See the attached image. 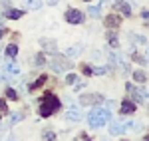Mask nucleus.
Instances as JSON below:
<instances>
[{
    "label": "nucleus",
    "instance_id": "9",
    "mask_svg": "<svg viewBox=\"0 0 149 141\" xmlns=\"http://www.w3.org/2000/svg\"><path fill=\"white\" fill-rule=\"evenodd\" d=\"M133 111H135V103H133V101H123V103H121V107H119V113H123V115H129V113H133Z\"/></svg>",
    "mask_w": 149,
    "mask_h": 141
},
{
    "label": "nucleus",
    "instance_id": "3",
    "mask_svg": "<svg viewBox=\"0 0 149 141\" xmlns=\"http://www.w3.org/2000/svg\"><path fill=\"white\" fill-rule=\"evenodd\" d=\"M50 66H52V70H54V72H64V70H70V68H72V64H70L68 60H64L62 56H56V58L52 60Z\"/></svg>",
    "mask_w": 149,
    "mask_h": 141
},
{
    "label": "nucleus",
    "instance_id": "20",
    "mask_svg": "<svg viewBox=\"0 0 149 141\" xmlns=\"http://www.w3.org/2000/svg\"><path fill=\"white\" fill-rule=\"evenodd\" d=\"M42 139L44 141H56V135H54V131H44V133H42Z\"/></svg>",
    "mask_w": 149,
    "mask_h": 141
},
{
    "label": "nucleus",
    "instance_id": "34",
    "mask_svg": "<svg viewBox=\"0 0 149 141\" xmlns=\"http://www.w3.org/2000/svg\"><path fill=\"white\" fill-rule=\"evenodd\" d=\"M76 141H80V139H76Z\"/></svg>",
    "mask_w": 149,
    "mask_h": 141
},
{
    "label": "nucleus",
    "instance_id": "21",
    "mask_svg": "<svg viewBox=\"0 0 149 141\" xmlns=\"http://www.w3.org/2000/svg\"><path fill=\"white\" fill-rule=\"evenodd\" d=\"M26 2H28V6H30V8H40V6H42V2H40V0H26Z\"/></svg>",
    "mask_w": 149,
    "mask_h": 141
},
{
    "label": "nucleus",
    "instance_id": "28",
    "mask_svg": "<svg viewBox=\"0 0 149 141\" xmlns=\"http://www.w3.org/2000/svg\"><path fill=\"white\" fill-rule=\"evenodd\" d=\"M6 109H8V107H6V101L0 99V111H6Z\"/></svg>",
    "mask_w": 149,
    "mask_h": 141
},
{
    "label": "nucleus",
    "instance_id": "19",
    "mask_svg": "<svg viewBox=\"0 0 149 141\" xmlns=\"http://www.w3.org/2000/svg\"><path fill=\"white\" fill-rule=\"evenodd\" d=\"M88 14H90L92 18H97V16L102 14V6H100V4H97V6H92V8L88 10Z\"/></svg>",
    "mask_w": 149,
    "mask_h": 141
},
{
    "label": "nucleus",
    "instance_id": "5",
    "mask_svg": "<svg viewBox=\"0 0 149 141\" xmlns=\"http://www.w3.org/2000/svg\"><path fill=\"white\" fill-rule=\"evenodd\" d=\"M66 20H68L70 24H81L84 22V14H81L80 10H76V8H70V10L66 12Z\"/></svg>",
    "mask_w": 149,
    "mask_h": 141
},
{
    "label": "nucleus",
    "instance_id": "29",
    "mask_svg": "<svg viewBox=\"0 0 149 141\" xmlns=\"http://www.w3.org/2000/svg\"><path fill=\"white\" fill-rule=\"evenodd\" d=\"M141 18H145V20H149V10H143V12H141Z\"/></svg>",
    "mask_w": 149,
    "mask_h": 141
},
{
    "label": "nucleus",
    "instance_id": "16",
    "mask_svg": "<svg viewBox=\"0 0 149 141\" xmlns=\"http://www.w3.org/2000/svg\"><path fill=\"white\" fill-rule=\"evenodd\" d=\"M46 76H42V78H38V80H36L34 83H30V90H38V88H42V85H44V83H46Z\"/></svg>",
    "mask_w": 149,
    "mask_h": 141
},
{
    "label": "nucleus",
    "instance_id": "26",
    "mask_svg": "<svg viewBox=\"0 0 149 141\" xmlns=\"http://www.w3.org/2000/svg\"><path fill=\"white\" fill-rule=\"evenodd\" d=\"M84 74H86V76H92V74H93V70L90 68V66H84Z\"/></svg>",
    "mask_w": 149,
    "mask_h": 141
},
{
    "label": "nucleus",
    "instance_id": "10",
    "mask_svg": "<svg viewBox=\"0 0 149 141\" xmlns=\"http://www.w3.org/2000/svg\"><path fill=\"white\" fill-rule=\"evenodd\" d=\"M123 131H125L123 123H119V121H111V125H109V133H111V135H121Z\"/></svg>",
    "mask_w": 149,
    "mask_h": 141
},
{
    "label": "nucleus",
    "instance_id": "8",
    "mask_svg": "<svg viewBox=\"0 0 149 141\" xmlns=\"http://www.w3.org/2000/svg\"><path fill=\"white\" fill-rule=\"evenodd\" d=\"M119 24H121V18H119L117 14H109V16L105 18V26H107V28H117Z\"/></svg>",
    "mask_w": 149,
    "mask_h": 141
},
{
    "label": "nucleus",
    "instance_id": "15",
    "mask_svg": "<svg viewBox=\"0 0 149 141\" xmlns=\"http://www.w3.org/2000/svg\"><path fill=\"white\" fill-rule=\"evenodd\" d=\"M133 80H135V82H139V83H143L145 80H147V74H145V72H141V70L133 72Z\"/></svg>",
    "mask_w": 149,
    "mask_h": 141
},
{
    "label": "nucleus",
    "instance_id": "18",
    "mask_svg": "<svg viewBox=\"0 0 149 141\" xmlns=\"http://www.w3.org/2000/svg\"><path fill=\"white\" fill-rule=\"evenodd\" d=\"M6 97H8V99H12V101H18V99H20L18 92H16V90H12V88H8V90H6Z\"/></svg>",
    "mask_w": 149,
    "mask_h": 141
},
{
    "label": "nucleus",
    "instance_id": "30",
    "mask_svg": "<svg viewBox=\"0 0 149 141\" xmlns=\"http://www.w3.org/2000/svg\"><path fill=\"white\" fill-rule=\"evenodd\" d=\"M143 62H149V48L145 50V58H143Z\"/></svg>",
    "mask_w": 149,
    "mask_h": 141
},
{
    "label": "nucleus",
    "instance_id": "2",
    "mask_svg": "<svg viewBox=\"0 0 149 141\" xmlns=\"http://www.w3.org/2000/svg\"><path fill=\"white\" fill-rule=\"evenodd\" d=\"M60 107H62L60 99H58L56 95L48 94V95H44V99H42V103H40V115H42V117H50V115L56 113Z\"/></svg>",
    "mask_w": 149,
    "mask_h": 141
},
{
    "label": "nucleus",
    "instance_id": "4",
    "mask_svg": "<svg viewBox=\"0 0 149 141\" xmlns=\"http://www.w3.org/2000/svg\"><path fill=\"white\" fill-rule=\"evenodd\" d=\"M103 97L100 94H90V95H81L80 97V103L81 106H97V103H102Z\"/></svg>",
    "mask_w": 149,
    "mask_h": 141
},
{
    "label": "nucleus",
    "instance_id": "7",
    "mask_svg": "<svg viewBox=\"0 0 149 141\" xmlns=\"http://www.w3.org/2000/svg\"><path fill=\"white\" fill-rule=\"evenodd\" d=\"M113 6H115V8H117L119 12H121V14H125V16H129V14H131V6L127 4L125 0H115Z\"/></svg>",
    "mask_w": 149,
    "mask_h": 141
},
{
    "label": "nucleus",
    "instance_id": "17",
    "mask_svg": "<svg viewBox=\"0 0 149 141\" xmlns=\"http://www.w3.org/2000/svg\"><path fill=\"white\" fill-rule=\"evenodd\" d=\"M16 54H18V46L16 44H10V46L6 48V56L8 58H16Z\"/></svg>",
    "mask_w": 149,
    "mask_h": 141
},
{
    "label": "nucleus",
    "instance_id": "32",
    "mask_svg": "<svg viewBox=\"0 0 149 141\" xmlns=\"http://www.w3.org/2000/svg\"><path fill=\"white\" fill-rule=\"evenodd\" d=\"M143 141H149V135H147V137H145V139H143Z\"/></svg>",
    "mask_w": 149,
    "mask_h": 141
},
{
    "label": "nucleus",
    "instance_id": "14",
    "mask_svg": "<svg viewBox=\"0 0 149 141\" xmlns=\"http://www.w3.org/2000/svg\"><path fill=\"white\" fill-rule=\"evenodd\" d=\"M107 42H109V46H111V48H117V46H119L117 34H115V32H107Z\"/></svg>",
    "mask_w": 149,
    "mask_h": 141
},
{
    "label": "nucleus",
    "instance_id": "31",
    "mask_svg": "<svg viewBox=\"0 0 149 141\" xmlns=\"http://www.w3.org/2000/svg\"><path fill=\"white\" fill-rule=\"evenodd\" d=\"M4 32H6V30H4V28H0V38L4 36Z\"/></svg>",
    "mask_w": 149,
    "mask_h": 141
},
{
    "label": "nucleus",
    "instance_id": "33",
    "mask_svg": "<svg viewBox=\"0 0 149 141\" xmlns=\"http://www.w3.org/2000/svg\"><path fill=\"white\" fill-rule=\"evenodd\" d=\"M86 2H92V0H86Z\"/></svg>",
    "mask_w": 149,
    "mask_h": 141
},
{
    "label": "nucleus",
    "instance_id": "25",
    "mask_svg": "<svg viewBox=\"0 0 149 141\" xmlns=\"http://www.w3.org/2000/svg\"><path fill=\"white\" fill-rule=\"evenodd\" d=\"M76 80H78V78H76L74 74H68V78H66V83H76Z\"/></svg>",
    "mask_w": 149,
    "mask_h": 141
},
{
    "label": "nucleus",
    "instance_id": "27",
    "mask_svg": "<svg viewBox=\"0 0 149 141\" xmlns=\"http://www.w3.org/2000/svg\"><path fill=\"white\" fill-rule=\"evenodd\" d=\"M105 68H95V70H93V74H97V76H100V74H105Z\"/></svg>",
    "mask_w": 149,
    "mask_h": 141
},
{
    "label": "nucleus",
    "instance_id": "12",
    "mask_svg": "<svg viewBox=\"0 0 149 141\" xmlns=\"http://www.w3.org/2000/svg\"><path fill=\"white\" fill-rule=\"evenodd\" d=\"M4 16L10 18V20H18V18H22V16H24V10H8Z\"/></svg>",
    "mask_w": 149,
    "mask_h": 141
},
{
    "label": "nucleus",
    "instance_id": "23",
    "mask_svg": "<svg viewBox=\"0 0 149 141\" xmlns=\"http://www.w3.org/2000/svg\"><path fill=\"white\" fill-rule=\"evenodd\" d=\"M36 64H38V66H44V64H46V60H44L42 54H38V56H36Z\"/></svg>",
    "mask_w": 149,
    "mask_h": 141
},
{
    "label": "nucleus",
    "instance_id": "22",
    "mask_svg": "<svg viewBox=\"0 0 149 141\" xmlns=\"http://www.w3.org/2000/svg\"><path fill=\"white\" fill-rule=\"evenodd\" d=\"M81 52V48H78V46H74V48H70L68 50V56H78Z\"/></svg>",
    "mask_w": 149,
    "mask_h": 141
},
{
    "label": "nucleus",
    "instance_id": "11",
    "mask_svg": "<svg viewBox=\"0 0 149 141\" xmlns=\"http://www.w3.org/2000/svg\"><path fill=\"white\" fill-rule=\"evenodd\" d=\"M64 115H66V119H70V121H80L81 119V113L78 111V109H68Z\"/></svg>",
    "mask_w": 149,
    "mask_h": 141
},
{
    "label": "nucleus",
    "instance_id": "1",
    "mask_svg": "<svg viewBox=\"0 0 149 141\" xmlns=\"http://www.w3.org/2000/svg\"><path fill=\"white\" fill-rule=\"evenodd\" d=\"M111 119V113L107 109H102V107H93L92 111L88 113V123L92 129H97V127H103L105 123H109Z\"/></svg>",
    "mask_w": 149,
    "mask_h": 141
},
{
    "label": "nucleus",
    "instance_id": "6",
    "mask_svg": "<svg viewBox=\"0 0 149 141\" xmlns=\"http://www.w3.org/2000/svg\"><path fill=\"white\" fill-rule=\"evenodd\" d=\"M127 92H129V94L133 95V97H135L137 101H143L145 97H149V94L145 92V90H139V88H133L131 83H127Z\"/></svg>",
    "mask_w": 149,
    "mask_h": 141
},
{
    "label": "nucleus",
    "instance_id": "24",
    "mask_svg": "<svg viewBox=\"0 0 149 141\" xmlns=\"http://www.w3.org/2000/svg\"><path fill=\"white\" fill-rule=\"evenodd\" d=\"M22 119H24V115H22V113H18V115L14 113V115H12V123H18V121H22Z\"/></svg>",
    "mask_w": 149,
    "mask_h": 141
},
{
    "label": "nucleus",
    "instance_id": "13",
    "mask_svg": "<svg viewBox=\"0 0 149 141\" xmlns=\"http://www.w3.org/2000/svg\"><path fill=\"white\" fill-rule=\"evenodd\" d=\"M4 70L8 72V74H12V76H16V74H20V68L14 64V62H8L6 66H4Z\"/></svg>",
    "mask_w": 149,
    "mask_h": 141
},
{
    "label": "nucleus",
    "instance_id": "35",
    "mask_svg": "<svg viewBox=\"0 0 149 141\" xmlns=\"http://www.w3.org/2000/svg\"><path fill=\"white\" fill-rule=\"evenodd\" d=\"M0 117H2V115H0Z\"/></svg>",
    "mask_w": 149,
    "mask_h": 141
}]
</instances>
